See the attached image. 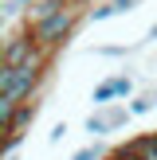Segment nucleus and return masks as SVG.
Instances as JSON below:
<instances>
[{"instance_id":"obj_3","label":"nucleus","mask_w":157,"mask_h":160,"mask_svg":"<svg viewBox=\"0 0 157 160\" xmlns=\"http://www.w3.org/2000/svg\"><path fill=\"white\" fill-rule=\"evenodd\" d=\"M130 106H126V102H114V106H102V109H94L90 117H86V125L83 129L90 133L94 141L98 137H106V133H114V129H126V125H130Z\"/></svg>"},{"instance_id":"obj_4","label":"nucleus","mask_w":157,"mask_h":160,"mask_svg":"<svg viewBox=\"0 0 157 160\" xmlns=\"http://www.w3.org/2000/svg\"><path fill=\"white\" fill-rule=\"evenodd\" d=\"M39 55V43L31 39V31H12V35L4 39V47H0V67H24V62H31Z\"/></svg>"},{"instance_id":"obj_11","label":"nucleus","mask_w":157,"mask_h":160,"mask_svg":"<svg viewBox=\"0 0 157 160\" xmlns=\"http://www.w3.org/2000/svg\"><path fill=\"white\" fill-rule=\"evenodd\" d=\"M63 137H67V121H55V125H51V133H47V145H59Z\"/></svg>"},{"instance_id":"obj_1","label":"nucleus","mask_w":157,"mask_h":160,"mask_svg":"<svg viewBox=\"0 0 157 160\" xmlns=\"http://www.w3.org/2000/svg\"><path fill=\"white\" fill-rule=\"evenodd\" d=\"M51 62H55V55L39 51L35 59L24 62V67H0V121H8L24 102L39 98V86L47 82Z\"/></svg>"},{"instance_id":"obj_2","label":"nucleus","mask_w":157,"mask_h":160,"mask_svg":"<svg viewBox=\"0 0 157 160\" xmlns=\"http://www.w3.org/2000/svg\"><path fill=\"white\" fill-rule=\"evenodd\" d=\"M86 20V8H63V12H55L51 20H43V23H31V39L39 43V51H47V55H59L63 47L75 39V31H78V23Z\"/></svg>"},{"instance_id":"obj_8","label":"nucleus","mask_w":157,"mask_h":160,"mask_svg":"<svg viewBox=\"0 0 157 160\" xmlns=\"http://www.w3.org/2000/svg\"><path fill=\"white\" fill-rule=\"evenodd\" d=\"M153 106H157V86H149L145 94H133V98H130V113H133V117L153 113Z\"/></svg>"},{"instance_id":"obj_9","label":"nucleus","mask_w":157,"mask_h":160,"mask_svg":"<svg viewBox=\"0 0 157 160\" xmlns=\"http://www.w3.org/2000/svg\"><path fill=\"white\" fill-rule=\"evenodd\" d=\"M145 47V43H138ZM138 47H126V43H102V47H90V55H98V59H118V55H133Z\"/></svg>"},{"instance_id":"obj_7","label":"nucleus","mask_w":157,"mask_h":160,"mask_svg":"<svg viewBox=\"0 0 157 160\" xmlns=\"http://www.w3.org/2000/svg\"><path fill=\"white\" fill-rule=\"evenodd\" d=\"M122 148L133 160H157V133H138V137H130Z\"/></svg>"},{"instance_id":"obj_6","label":"nucleus","mask_w":157,"mask_h":160,"mask_svg":"<svg viewBox=\"0 0 157 160\" xmlns=\"http://www.w3.org/2000/svg\"><path fill=\"white\" fill-rule=\"evenodd\" d=\"M141 0H98V4L86 12V20L90 23H102V20H114V16H126V12H133Z\"/></svg>"},{"instance_id":"obj_13","label":"nucleus","mask_w":157,"mask_h":160,"mask_svg":"<svg viewBox=\"0 0 157 160\" xmlns=\"http://www.w3.org/2000/svg\"><path fill=\"white\" fill-rule=\"evenodd\" d=\"M106 160H133V156H130V152H126V148H122V145H118V148H110V156H106Z\"/></svg>"},{"instance_id":"obj_10","label":"nucleus","mask_w":157,"mask_h":160,"mask_svg":"<svg viewBox=\"0 0 157 160\" xmlns=\"http://www.w3.org/2000/svg\"><path fill=\"white\" fill-rule=\"evenodd\" d=\"M106 156H110V148L102 145V141H90V145L75 148V156H71V160H106Z\"/></svg>"},{"instance_id":"obj_5","label":"nucleus","mask_w":157,"mask_h":160,"mask_svg":"<svg viewBox=\"0 0 157 160\" xmlns=\"http://www.w3.org/2000/svg\"><path fill=\"white\" fill-rule=\"evenodd\" d=\"M133 94V74H110V78H102L98 86L90 90V102H94V109H102V106H114V102H126Z\"/></svg>"},{"instance_id":"obj_15","label":"nucleus","mask_w":157,"mask_h":160,"mask_svg":"<svg viewBox=\"0 0 157 160\" xmlns=\"http://www.w3.org/2000/svg\"><path fill=\"white\" fill-rule=\"evenodd\" d=\"M141 43H157V23H153V28L145 31V39H141Z\"/></svg>"},{"instance_id":"obj_14","label":"nucleus","mask_w":157,"mask_h":160,"mask_svg":"<svg viewBox=\"0 0 157 160\" xmlns=\"http://www.w3.org/2000/svg\"><path fill=\"white\" fill-rule=\"evenodd\" d=\"M16 4H20V8H24V16H28V12H31V8H35V4H39V0H16Z\"/></svg>"},{"instance_id":"obj_12","label":"nucleus","mask_w":157,"mask_h":160,"mask_svg":"<svg viewBox=\"0 0 157 160\" xmlns=\"http://www.w3.org/2000/svg\"><path fill=\"white\" fill-rule=\"evenodd\" d=\"M20 16H24V8L16 0H4V20H20Z\"/></svg>"}]
</instances>
